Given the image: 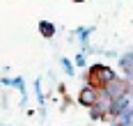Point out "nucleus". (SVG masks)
I'll return each mask as SVG.
<instances>
[{"mask_svg": "<svg viewBox=\"0 0 133 126\" xmlns=\"http://www.w3.org/2000/svg\"><path fill=\"white\" fill-rule=\"evenodd\" d=\"M80 101H85V103H92V101H96V99H94V92H92V89H85V92L80 94Z\"/></svg>", "mask_w": 133, "mask_h": 126, "instance_id": "f257e3e1", "label": "nucleus"}]
</instances>
